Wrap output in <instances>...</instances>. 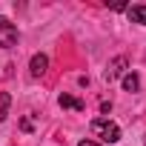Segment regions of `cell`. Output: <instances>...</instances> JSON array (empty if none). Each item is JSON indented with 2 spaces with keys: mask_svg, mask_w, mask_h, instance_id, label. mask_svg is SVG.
<instances>
[{
  "mask_svg": "<svg viewBox=\"0 0 146 146\" xmlns=\"http://www.w3.org/2000/svg\"><path fill=\"white\" fill-rule=\"evenodd\" d=\"M46 69H49V57H46V54H35L32 63H29L32 78H43V75H46Z\"/></svg>",
  "mask_w": 146,
  "mask_h": 146,
  "instance_id": "277c9868",
  "label": "cell"
},
{
  "mask_svg": "<svg viewBox=\"0 0 146 146\" xmlns=\"http://www.w3.org/2000/svg\"><path fill=\"white\" fill-rule=\"evenodd\" d=\"M126 15H129V20H132V23L146 26V6H143V3H140V6H129V9H126Z\"/></svg>",
  "mask_w": 146,
  "mask_h": 146,
  "instance_id": "8992f818",
  "label": "cell"
},
{
  "mask_svg": "<svg viewBox=\"0 0 146 146\" xmlns=\"http://www.w3.org/2000/svg\"><path fill=\"white\" fill-rule=\"evenodd\" d=\"M12 46H17V26L0 15V49H12Z\"/></svg>",
  "mask_w": 146,
  "mask_h": 146,
  "instance_id": "3957f363",
  "label": "cell"
},
{
  "mask_svg": "<svg viewBox=\"0 0 146 146\" xmlns=\"http://www.w3.org/2000/svg\"><path fill=\"white\" fill-rule=\"evenodd\" d=\"M78 146H100V143H95V140H80Z\"/></svg>",
  "mask_w": 146,
  "mask_h": 146,
  "instance_id": "30bf717a",
  "label": "cell"
},
{
  "mask_svg": "<svg viewBox=\"0 0 146 146\" xmlns=\"http://www.w3.org/2000/svg\"><path fill=\"white\" fill-rule=\"evenodd\" d=\"M9 103H12V98L3 92V95H0V123H3V120L9 117Z\"/></svg>",
  "mask_w": 146,
  "mask_h": 146,
  "instance_id": "ba28073f",
  "label": "cell"
},
{
  "mask_svg": "<svg viewBox=\"0 0 146 146\" xmlns=\"http://www.w3.org/2000/svg\"><path fill=\"white\" fill-rule=\"evenodd\" d=\"M57 103H60V109H75V112H83V109H86V103H83V100L72 98V95H66V92L57 98Z\"/></svg>",
  "mask_w": 146,
  "mask_h": 146,
  "instance_id": "5b68a950",
  "label": "cell"
},
{
  "mask_svg": "<svg viewBox=\"0 0 146 146\" xmlns=\"http://www.w3.org/2000/svg\"><path fill=\"white\" fill-rule=\"evenodd\" d=\"M92 132L103 140V143H117L120 140V126L109 117H95L92 120Z\"/></svg>",
  "mask_w": 146,
  "mask_h": 146,
  "instance_id": "6da1fadb",
  "label": "cell"
},
{
  "mask_svg": "<svg viewBox=\"0 0 146 146\" xmlns=\"http://www.w3.org/2000/svg\"><path fill=\"white\" fill-rule=\"evenodd\" d=\"M126 66H129V60H126L123 54H117V57H112V60L106 63V72H103V80H106V83H115L117 78H123L126 72H129Z\"/></svg>",
  "mask_w": 146,
  "mask_h": 146,
  "instance_id": "7a4b0ae2",
  "label": "cell"
},
{
  "mask_svg": "<svg viewBox=\"0 0 146 146\" xmlns=\"http://www.w3.org/2000/svg\"><path fill=\"white\" fill-rule=\"evenodd\" d=\"M20 129H23V132H32V120L23 117V120H20Z\"/></svg>",
  "mask_w": 146,
  "mask_h": 146,
  "instance_id": "9c48e42d",
  "label": "cell"
},
{
  "mask_svg": "<svg viewBox=\"0 0 146 146\" xmlns=\"http://www.w3.org/2000/svg\"><path fill=\"white\" fill-rule=\"evenodd\" d=\"M137 89H140V78H137V72H132V69H129L126 75H123V92H129V95H132V92H137Z\"/></svg>",
  "mask_w": 146,
  "mask_h": 146,
  "instance_id": "52a82bcc",
  "label": "cell"
}]
</instances>
